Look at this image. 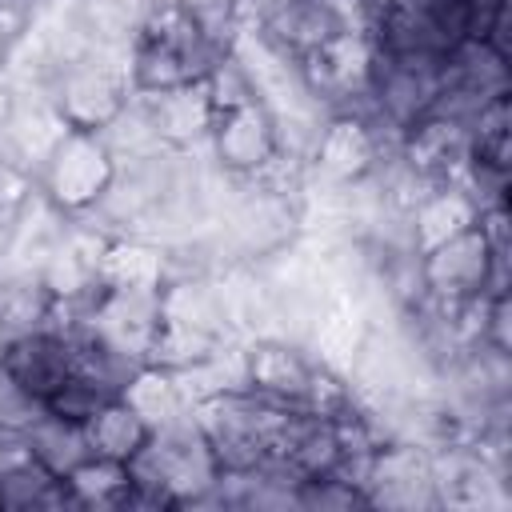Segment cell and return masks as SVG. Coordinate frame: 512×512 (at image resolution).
<instances>
[{
    "label": "cell",
    "mask_w": 512,
    "mask_h": 512,
    "mask_svg": "<svg viewBox=\"0 0 512 512\" xmlns=\"http://www.w3.org/2000/svg\"><path fill=\"white\" fill-rule=\"evenodd\" d=\"M4 240H8V220L0 216V252H4Z\"/></svg>",
    "instance_id": "obj_11"
},
{
    "label": "cell",
    "mask_w": 512,
    "mask_h": 512,
    "mask_svg": "<svg viewBox=\"0 0 512 512\" xmlns=\"http://www.w3.org/2000/svg\"><path fill=\"white\" fill-rule=\"evenodd\" d=\"M84 432H88V444H92V456H108V460H128L152 432V424L124 400H108L96 408V416L84 420Z\"/></svg>",
    "instance_id": "obj_7"
},
{
    "label": "cell",
    "mask_w": 512,
    "mask_h": 512,
    "mask_svg": "<svg viewBox=\"0 0 512 512\" xmlns=\"http://www.w3.org/2000/svg\"><path fill=\"white\" fill-rule=\"evenodd\" d=\"M208 140H212V160L236 176H252L276 156V124L260 100L216 112Z\"/></svg>",
    "instance_id": "obj_3"
},
{
    "label": "cell",
    "mask_w": 512,
    "mask_h": 512,
    "mask_svg": "<svg viewBox=\"0 0 512 512\" xmlns=\"http://www.w3.org/2000/svg\"><path fill=\"white\" fill-rule=\"evenodd\" d=\"M420 280L432 300L460 304L472 296H500L508 292V260H496L484 232L472 224L444 244L420 252Z\"/></svg>",
    "instance_id": "obj_1"
},
{
    "label": "cell",
    "mask_w": 512,
    "mask_h": 512,
    "mask_svg": "<svg viewBox=\"0 0 512 512\" xmlns=\"http://www.w3.org/2000/svg\"><path fill=\"white\" fill-rule=\"evenodd\" d=\"M476 216H480V208H476V200L460 184H436L404 220H408L412 248L416 252H428V248L444 244L448 236L472 228Z\"/></svg>",
    "instance_id": "obj_5"
},
{
    "label": "cell",
    "mask_w": 512,
    "mask_h": 512,
    "mask_svg": "<svg viewBox=\"0 0 512 512\" xmlns=\"http://www.w3.org/2000/svg\"><path fill=\"white\" fill-rule=\"evenodd\" d=\"M44 400L32 396L4 364H0V436L4 432H28L40 416H44Z\"/></svg>",
    "instance_id": "obj_9"
},
{
    "label": "cell",
    "mask_w": 512,
    "mask_h": 512,
    "mask_svg": "<svg viewBox=\"0 0 512 512\" xmlns=\"http://www.w3.org/2000/svg\"><path fill=\"white\" fill-rule=\"evenodd\" d=\"M0 364L32 392L48 404V396L72 376V356H68V340L64 332H52V328H32V332H20L8 340Z\"/></svg>",
    "instance_id": "obj_4"
},
{
    "label": "cell",
    "mask_w": 512,
    "mask_h": 512,
    "mask_svg": "<svg viewBox=\"0 0 512 512\" xmlns=\"http://www.w3.org/2000/svg\"><path fill=\"white\" fill-rule=\"evenodd\" d=\"M8 340H12V332L4 328V320H0V356H4V348H8Z\"/></svg>",
    "instance_id": "obj_10"
},
{
    "label": "cell",
    "mask_w": 512,
    "mask_h": 512,
    "mask_svg": "<svg viewBox=\"0 0 512 512\" xmlns=\"http://www.w3.org/2000/svg\"><path fill=\"white\" fill-rule=\"evenodd\" d=\"M64 488H68V500L80 508H128L132 500L128 464L108 456H88L80 468L64 476Z\"/></svg>",
    "instance_id": "obj_8"
},
{
    "label": "cell",
    "mask_w": 512,
    "mask_h": 512,
    "mask_svg": "<svg viewBox=\"0 0 512 512\" xmlns=\"http://www.w3.org/2000/svg\"><path fill=\"white\" fill-rule=\"evenodd\" d=\"M40 168H44V196L56 208L88 212L100 200V192L108 188V180L116 172V160L104 148L100 132L68 128Z\"/></svg>",
    "instance_id": "obj_2"
},
{
    "label": "cell",
    "mask_w": 512,
    "mask_h": 512,
    "mask_svg": "<svg viewBox=\"0 0 512 512\" xmlns=\"http://www.w3.org/2000/svg\"><path fill=\"white\" fill-rule=\"evenodd\" d=\"M24 440H28L32 456H36L52 476H60V480L92 456V444H88L84 424H76V420H68V416H56V412H48V408H44V416L24 432Z\"/></svg>",
    "instance_id": "obj_6"
}]
</instances>
